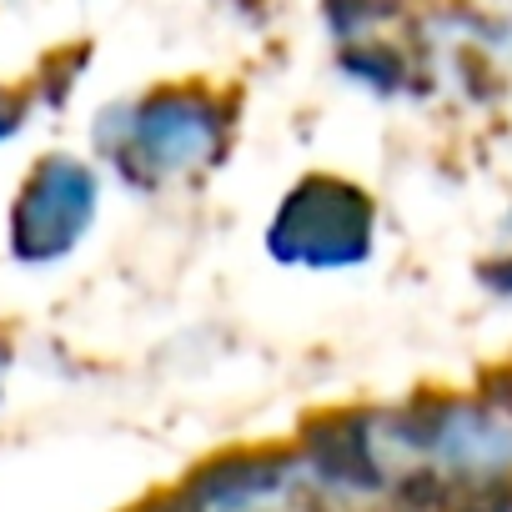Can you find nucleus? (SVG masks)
I'll list each match as a JSON object with an SVG mask.
<instances>
[]
</instances>
